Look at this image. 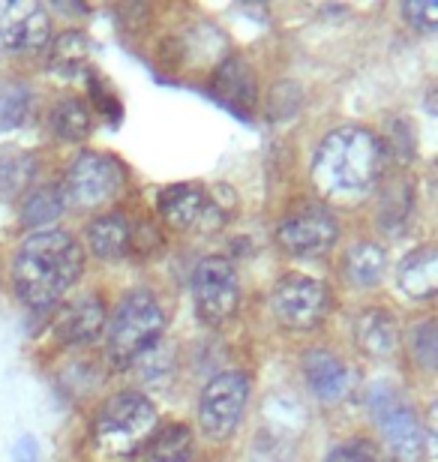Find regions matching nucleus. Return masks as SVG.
I'll use <instances>...</instances> for the list:
<instances>
[{
  "mask_svg": "<svg viewBox=\"0 0 438 462\" xmlns=\"http://www.w3.org/2000/svg\"><path fill=\"white\" fill-rule=\"evenodd\" d=\"M85 271V255L76 237L58 228L33 231L13 255V291L31 310L54 307Z\"/></svg>",
  "mask_w": 438,
  "mask_h": 462,
  "instance_id": "1",
  "label": "nucleus"
},
{
  "mask_svg": "<svg viewBox=\"0 0 438 462\" xmlns=\"http://www.w3.org/2000/svg\"><path fill=\"white\" fill-rule=\"evenodd\" d=\"M381 174V142L363 126H340L322 138L312 183L328 199H358Z\"/></svg>",
  "mask_w": 438,
  "mask_h": 462,
  "instance_id": "2",
  "label": "nucleus"
},
{
  "mask_svg": "<svg viewBox=\"0 0 438 462\" xmlns=\"http://www.w3.org/2000/svg\"><path fill=\"white\" fill-rule=\"evenodd\" d=\"M163 330H165V316L154 294L129 291L108 319V334H106L108 360L117 369H126L144 351H151L160 343Z\"/></svg>",
  "mask_w": 438,
  "mask_h": 462,
  "instance_id": "3",
  "label": "nucleus"
},
{
  "mask_svg": "<svg viewBox=\"0 0 438 462\" xmlns=\"http://www.w3.org/2000/svg\"><path fill=\"white\" fill-rule=\"evenodd\" d=\"M156 427V409L147 396L126 391L111 396L99 405L97 420H93V441L99 454L111 459L133 457L138 448L147 445Z\"/></svg>",
  "mask_w": 438,
  "mask_h": 462,
  "instance_id": "4",
  "label": "nucleus"
},
{
  "mask_svg": "<svg viewBox=\"0 0 438 462\" xmlns=\"http://www.w3.org/2000/svg\"><path fill=\"white\" fill-rule=\"evenodd\" d=\"M192 300L204 325H226L240 303V282L235 267L219 255L201 258L192 273Z\"/></svg>",
  "mask_w": 438,
  "mask_h": 462,
  "instance_id": "5",
  "label": "nucleus"
},
{
  "mask_svg": "<svg viewBox=\"0 0 438 462\" xmlns=\"http://www.w3.org/2000/svg\"><path fill=\"white\" fill-rule=\"evenodd\" d=\"M369 411L376 418L385 445L390 454H396L403 462H412L421 454L424 445V427L417 423L412 405L399 396L396 387L390 384H376L369 391Z\"/></svg>",
  "mask_w": 438,
  "mask_h": 462,
  "instance_id": "6",
  "label": "nucleus"
},
{
  "mask_svg": "<svg viewBox=\"0 0 438 462\" xmlns=\"http://www.w3.org/2000/svg\"><path fill=\"white\" fill-rule=\"evenodd\" d=\"M249 400V375L247 373H219L210 378L199 400V423L204 436L228 439L240 423V414Z\"/></svg>",
  "mask_w": 438,
  "mask_h": 462,
  "instance_id": "7",
  "label": "nucleus"
},
{
  "mask_svg": "<svg viewBox=\"0 0 438 462\" xmlns=\"http://www.w3.org/2000/svg\"><path fill=\"white\" fill-rule=\"evenodd\" d=\"M270 310L279 325L288 330L315 328L328 312V289L312 276L288 273L270 291Z\"/></svg>",
  "mask_w": 438,
  "mask_h": 462,
  "instance_id": "8",
  "label": "nucleus"
},
{
  "mask_svg": "<svg viewBox=\"0 0 438 462\" xmlns=\"http://www.w3.org/2000/svg\"><path fill=\"white\" fill-rule=\"evenodd\" d=\"M124 180V169L115 156L85 151L72 160L67 171V199H72L81 208H97L102 201L115 199Z\"/></svg>",
  "mask_w": 438,
  "mask_h": 462,
  "instance_id": "9",
  "label": "nucleus"
},
{
  "mask_svg": "<svg viewBox=\"0 0 438 462\" xmlns=\"http://www.w3.org/2000/svg\"><path fill=\"white\" fill-rule=\"evenodd\" d=\"M51 40V18L40 4L31 0H6L0 4V45L13 54L42 51Z\"/></svg>",
  "mask_w": 438,
  "mask_h": 462,
  "instance_id": "10",
  "label": "nucleus"
},
{
  "mask_svg": "<svg viewBox=\"0 0 438 462\" xmlns=\"http://www.w3.org/2000/svg\"><path fill=\"white\" fill-rule=\"evenodd\" d=\"M276 237L285 253L310 258L328 253L337 240V219L319 205H306L297 214H288L276 228Z\"/></svg>",
  "mask_w": 438,
  "mask_h": 462,
  "instance_id": "11",
  "label": "nucleus"
},
{
  "mask_svg": "<svg viewBox=\"0 0 438 462\" xmlns=\"http://www.w3.org/2000/svg\"><path fill=\"white\" fill-rule=\"evenodd\" d=\"M160 214L174 228H217L222 223L219 208L213 205L210 196L195 183H174V187L163 189L160 196Z\"/></svg>",
  "mask_w": 438,
  "mask_h": 462,
  "instance_id": "12",
  "label": "nucleus"
},
{
  "mask_svg": "<svg viewBox=\"0 0 438 462\" xmlns=\"http://www.w3.org/2000/svg\"><path fill=\"white\" fill-rule=\"evenodd\" d=\"M102 330H106V303L97 294H81V298L70 300L54 319V337L67 346L93 343Z\"/></svg>",
  "mask_w": 438,
  "mask_h": 462,
  "instance_id": "13",
  "label": "nucleus"
},
{
  "mask_svg": "<svg viewBox=\"0 0 438 462\" xmlns=\"http://www.w3.org/2000/svg\"><path fill=\"white\" fill-rule=\"evenodd\" d=\"M399 289H403L408 298L415 300H426L438 294V246H421L415 253H408L403 262H399L396 271Z\"/></svg>",
  "mask_w": 438,
  "mask_h": 462,
  "instance_id": "14",
  "label": "nucleus"
},
{
  "mask_svg": "<svg viewBox=\"0 0 438 462\" xmlns=\"http://www.w3.org/2000/svg\"><path fill=\"white\" fill-rule=\"evenodd\" d=\"M213 97L238 115L249 112V108H253V99H256L253 69H249L240 58H228L217 69V76H213Z\"/></svg>",
  "mask_w": 438,
  "mask_h": 462,
  "instance_id": "15",
  "label": "nucleus"
},
{
  "mask_svg": "<svg viewBox=\"0 0 438 462\" xmlns=\"http://www.w3.org/2000/svg\"><path fill=\"white\" fill-rule=\"evenodd\" d=\"M354 343L372 357L394 355L399 346V328L394 316L385 310H363L360 316L354 319Z\"/></svg>",
  "mask_w": 438,
  "mask_h": 462,
  "instance_id": "16",
  "label": "nucleus"
},
{
  "mask_svg": "<svg viewBox=\"0 0 438 462\" xmlns=\"http://www.w3.org/2000/svg\"><path fill=\"white\" fill-rule=\"evenodd\" d=\"M129 240H133V231H129V223L124 214L97 217L88 226V246L93 255L102 258V262L124 258L129 249Z\"/></svg>",
  "mask_w": 438,
  "mask_h": 462,
  "instance_id": "17",
  "label": "nucleus"
},
{
  "mask_svg": "<svg viewBox=\"0 0 438 462\" xmlns=\"http://www.w3.org/2000/svg\"><path fill=\"white\" fill-rule=\"evenodd\" d=\"M303 375L306 384L312 387V393L322 396V400H340L349 387L346 366L333 355H328V351H310L303 357Z\"/></svg>",
  "mask_w": 438,
  "mask_h": 462,
  "instance_id": "18",
  "label": "nucleus"
},
{
  "mask_svg": "<svg viewBox=\"0 0 438 462\" xmlns=\"http://www.w3.org/2000/svg\"><path fill=\"white\" fill-rule=\"evenodd\" d=\"M36 178V156L15 144L0 147V199H18L31 192Z\"/></svg>",
  "mask_w": 438,
  "mask_h": 462,
  "instance_id": "19",
  "label": "nucleus"
},
{
  "mask_svg": "<svg viewBox=\"0 0 438 462\" xmlns=\"http://www.w3.org/2000/svg\"><path fill=\"white\" fill-rule=\"evenodd\" d=\"M67 210V189L54 187H40V189H31L22 201V210H18V217H22V226L27 228H42L58 223L61 214Z\"/></svg>",
  "mask_w": 438,
  "mask_h": 462,
  "instance_id": "20",
  "label": "nucleus"
},
{
  "mask_svg": "<svg viewBox=\"0 0 438 462\" xmlns=\"http://www.w3.org/2000/svg\"><path fill=\"white\" fill-rule=\"evenodd\" d=\"M49 124H51V133L63 138V142H85L93 129V117H90V108L85 106V99L63 97L54 103Z\"/></svg>",
  "mask_w": 438,
  "mask_h": 462,
  "instance_id": "21",
  "label": "nucleus"
},
{
  "mask_svg": "<svg viewBox=\"0 0 438 462\" xmlns=\"http://www.w3.org/2000/svg\"><path fill=\"white\" fill-rule=\"evenodd\" d=\"M192 459V432L183 423H172L144 445L142 462H190Z\"/></svg>",
  "mask_w": 438,
  "mask_h": 462,
  "instance_id": "22",
  "label": "nucleus"
},
{
  "mask_svg": "<svg viewBox=\"0 0 438 462\" xmlns=\"http://www.w3.org/2000/svg\"><path fill=\"white\" fill-rule=\"evenodd\" d=\"M346 276L360 285V289H369V285H376L381 280V273H385V253L376 246V244H367V240H360V244H354L349 253H346Z\"/></svg>",
  "mask_w": 438,
  "mask_h": 462,
  "instance_id": "23",
  "label": "nucleus"
},
{
  "mask_svg": "<svg viewBox=\"0 0 438 462\" xmlns=\"http://www.w3.org/2000/svg\"><path fill=\"white\" fill-rule=\"evenodd\" d=\"M33 94L22 79H0V133L18 129L31 115Z\"/></svg>",
  "mask_w": 438,
  "mask_h": 462,
  "instance_id": "24",
  "label": "nucleus"
},
{
  "mask_svg": "<svg viewBox=\"0 0 438 462\" xmlns=\"http://www.w3.org/2000/svg\"><path fill=\"white\" fill-rule=\"evenodd\" d=\"M90 54V40L79 31L61 33L51 45V69L61 76H76Z\"/></svg>",
  "mask_w": 438,
  "mask_h": 462,
  "instance_id": "25",
  "label": "nucleus"
},
{
  "mask_svg": "<svg viewBox=\"0 0 438 462\" xmlns=\"http://www.w3.org/2000/svg\"><path fill=\"white\" fill-rule=\"evenodd\" d=\"M408 214H412V183L408 180H394L381 196L378 208V223L385 231H399L405 226Z\"/></svg>",
  "mask_w": 438,
  "mask_h": 462,
  "instance_id": "26",
  "label": "nucleus"
},
{
  "mask_svg": "<svg viewBox=\"0 0 438 462\" xmlns=\"http://www.w3.org/2000/svg\"><path fill=\"white\" fill-rule=\"evenodd\" d=\"M408 348L417 366L438 369V321H421L408 330Z\"/></svg>",
  "mask_w": 438,
  "mask_h": 462,
  "instance_id": "27",
  "label": "nucleus"
},
{
  "mask_svg": "<svg viewBox=\"0 0 438 462\" xmlns=\"http://www.w3.org/2000/svg\"><path fill=\"white\" fill-rule=\"evenodd\" d=\"M405 22L417 31H435L438 27V0H408L403 4Z\"/></svg>",
  "mask_w": 438,
  "mask_h": 462,
  "instance_id": "28",
  "label": "nucleus"
},
{
  "mask_svg": "<svg viewBox=\"0 0 438 462\" xmlns=\"http://www.w3.org/2000/svg\"><path fill=\"white\" fill-rule=\"evenodd\" d=\"M387 138H390V153L399 156L403 162L412 160L415 138H412V129H408L405 120H390V124H387Z\"/></svg>",
  "mask_w": 438,
  "mask_h": 462,
  "instance_id": "29",
  "label": "nucleus"
},
{
  "mask_svg": "<svg viewBox=\"0 0 438 462\" xmlns=\"http://www.w3.org/2000/svg\"><path fill=\"white\" fill-rule=\"evenodd\" d=\"M324 462H372V454L363 445H342Z\"/></svg>",
  "mask_w": 438,
  "mask_h": 462,
  "instance_id": "30",
  "label": "nucleus"
},
{
  "mask_svg": "<svg viewBox=\"0 0 438 462\" xmlns=\"http://www.w3.org/2000/svg\"><path fill=\"white\" fill-rule=\"evenodd\" d=\"M13 457H15V462H36L40 459V445H36V439L33 436L18 439L15 448H13Z\"/></svg>",
  "mask_w": 438,
  "mask_h": 462,
  "instance_id": "31",
  "label": "nucleus"
},
{
  "mask_svg": "<svg viewBox=\"0 0 438 462\" xmlns=\"http://www.w3.org/2000/svg\"><path fill=\"white\" fill-rule=\"evenodd\" d=\"M424 439H426V445H430V454L438 459V402H433V405H430V411H426Z\"/></svg>",
  "mask_w": 438,
  "mask_h": 462,
  "instance_id": "32",
  "label": "nucleus"
},
{
  "mask_svg": "<svg viewBox=\"0 0 438 462\" xmlns=\"http://www.w3.org/2000/svg\"><path fill=\"white\" fill-rule=\"evenodd\" d=\"M426 108H430V112H433V115H438V88L433 90V94H430V97H426Z\"/></svg>",
  "mask_w": 438,
  "mask_h": 462,
  "instance_id": "33",
  "label": "nucleus"
}]
</instances>
